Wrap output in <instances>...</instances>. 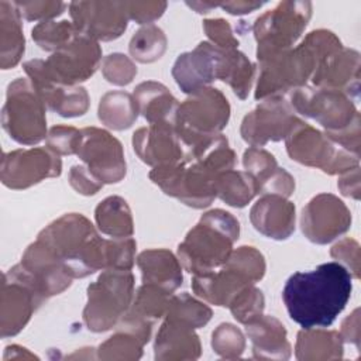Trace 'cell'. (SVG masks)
I'll return each mask as SVG.
<instances>
[{"label":"cell","mask_w":361,"mask_h":361,"mask_svg":"<svg viewBox=\"0 0 361 361\" xmlns=\"http://www.w3.org/2000/svg\"><path fill=\"white\" fill-rule=\"evenodd\" d=\"M254 228L272 240H286L295 231V204L281 195H261L250 210Z\"/></svg>","instance_id":"cell-24"},{"label":"cell","mask_w":361,"mask_h":361,"mask_svg":"<svg viewBox=\"0 0 361 361\" xmlns=\"http://www.w3.org/2000/svg\"><path fill=\"white\" fill-rule=\"evenodd\" d=\"M45 300L34 292L28 285L3 274L1 281V306H0V333L1 337H13L18 334L30 322L34 312Z\"/></svg>","instance_id":"cell-20"},{"label":"cell","mask_w":361,"mask_h":361,"mask_svg":"<svg viewBox=\"0 0 361 361\" xmlns=\"http://www.w3.org/2000/svg\"><path fill=\"white\" fill-rule=\"evenodd\" d=\"M219 51V47L202 41L193 51L183 52L176 58L172 76L183 93L192 94L217 80Z\"/></svg>","instance_id":"cell-21"},{"label":"cell","mask_w":361,"mask_h":361,"mask_svg":"<svg viewBox=\"0 0 361 361\" xmlns=\"http://www.w3.org/2000/svg\"><path fill=\"white\" fill-rule=\"evenodd\" d=\"M76 155L103 185L118 183L127 173L123 145L107 130L97 127L82 128Z\"/></svg>","instance_id":"cell-16"},{"label":"cell","mask_w":361,"mask_h":361,"mask_svg":"<svg viewBox=\"0 0 361 361\" xmlns=\"http://www.w3.org/2000/svg\"><path fill=\"white\" fill-rule=\"evenodd\" d=\"M145 344L133 333L118 329L97 348L99 360H138Z\"/></svg>","instance_id":"cell-41"},{"label":"cell","mask_w":361,"mask_h":361,"mask_svg":"<svg viewBox=\"0 0 361 361\" xmlns=\"http://www.w3.org/2000/svg\"><path fill=\"white\" fill-rule=\"evenodd\" d=\"M34 358L38 360V357L35 354L30 353L27 348L17 345V344L7 345L4 350V355H3L4 361H7V360H34Z\"/></svg>","instance_id":"cell-56"},{"label":"cell","mask_w":361,"mask_h":361,"mask_svg":"<svg viewBox=\"0 0 361 361\" xmlns=\"http://www.w3.org/2000/svg\"><path fill=\"white\" fill-rule=\"evenodd\" d=\"M230 103L216 87L207 86L179 103L175 130L185 149L197 141L220 134L230 120Z\"/></svg>","instance_id":"cell-8"},{"label":"cell","mask_w":361,"mask_h":361,"mask_svg":"<svg viewBox=\"0 0 361 361\" xmlns=\"http://www.w3.org/2000/svg\"><path fill=\"white\" fill-rule=\"evenodd\" d=\"M264 307L265 298L262 292L255 286V283L243 288L228 305L233 317L243 324H247L261 316Z\"/></svg>","instance_id":"cell-43"},{"label":"cell","mask_w":361,"mask_h":361,"mask_svg":"<svg viewBox=\"0 0 361 361\" xmlns=\"http://www.w3.org/2000/svg\"><path fill=\"white\" fill-rule=\"evenodd\" d=\"M216 193L226 204L243 209L258 195V186L248 172L228 169L219 175Z\"/></svg>","instance_id":"cell-36"},{"label":"cell","mask_w":361,"mask_h":361,"mask_svg":"<svg viewBox=\"0 0 361 361\" xmlns=\"http://www.w3.org/2000/svg\"><path fill=\"white\" fill-rule=\"evenodd\" d=\"M312 17L310 1H281L261 14L254 25L257 56L293 48Z\"/></svg>","instance_id":"cell-10"},{"label":"cell","mask_w":361,"mask_h":361,"mask_svg":"<svg viewBox=\"0 0 361 361\" xmlns=\"http://www.w3.org/2000/svg\"><path fill=\"white\" fill-rule=\"evenodd\" d=\"M223 267L233 269L251 283L261 281L267 269L264 255L252 245H241L233 250Z\"/></svg>","instance_id":"cell-42"},{"label":"cell","mask_w":361,"mask_h":361,"mask_svg":"<svg viewBox=\"0 0 361 361\" xmlns=\"http://www.w3.org/2000/svg\"><path fill=\"white\" fill-rule=\"evenodd\" d=\"M238 235L240 223L231 213L223 209L209 210L178 245V259L193 275L216 271L230 257Z\"/></svg>","instance_id":"cell-4"},{"label":"cell","mask_w":361,"mask_h":361,"mask_svg":"<svg viewBox=\"0 0 361 361\" xmlns=\"http://www.w3.org/2000/svg\"><path fill=\"white\" fill-rule=\"evenodd\" d=\"M247 285L252 283L224 267L207 274L193 275L192 279V290L197 298L221 307H228L233 298Z\"/></svg>","instance_id":"cell-30"},{"label":"cell","mask_w":361,"mask_h":361,"mask_svg":"<svg viewBox=\"0 0 361 361\" xmlns=\"http://www.w3.org/2000/svg\"><path fill=\"white\" fill-rule=\"evenodd\" d=\"M168 39L165 32L154 24L141 27L130 39L128 52L140 63H152L166 51Z\"/></svg>","instance_id":"cell-39"},{"label":"cell","mask_w":361,"mask_h":361,"mask_svg":"<svg viewBox=\"0 0 361 361\" xmlns=\"http://www.w3.org/2000/svg\"><path fill=\"white\" fill-rule=\"evenodd\" d=\"M47 107L28 78H17L7 86L1 110L3 130L18 144L35 145L47 138Z\"/></svg>","instance_id":"cell-7"},{"label":"cell","mask_w":361,"mask_h":361,"mask_svg":"<svg viewBox=\"0 0 361 361\" xmlns=\"http://www.w3.org/2000/svg\"><path fill=\"white\" fill-rule=\"evenodd\" d=\"M330 255L344 265L353 278H360V244L350 237H345L336 243L331 250Z\"/></svg>","instance_id":"cell-48"},{"label":"cell","mask_w":361,"mask_h":361,"mask_svg":"<svg viewBox=\"0 0 361 361\" xmlns=\"http://www.w3.org/2000/svg\"><path fill=\"white\" fill-rule=\"evenodd\" d=\"M100 62L102 48L99 42L79 32L69 44L52 52L44 61V66L54 82L78 86L94 75Z\"/></svg>","instance_id":"cell-15"},{"label":"cell","mask_w":361,"mask_h":361,"mask_svg":"<svg viewBox=\"0 0 361 361\" xmlns=\"http://www.w3.org/2000/svg\"><path fill=\"white\" fill-rule=\"evenodd\" d=\"M78 30L75 28L73 23L68 20L62 21H42L38 23L32 30H31V37L34 42L44 51L55 52L69 44L76 35Z\"/></svg>","instance_id":"cell-40"},{"label":"cell","mask_w":361,"mask_h":361,"mask_svg":"<svg viewBox=\"0 0 361 361\" xmlns=\"http://www.w3.org/2000/svg\"><path fill=\"white\" fill-rule=\"evenodd\" d=\"M61 172V155L48 147L20 148L3 152L1 157V183L14 190L31 188L48 178H56Z\"/></svg>","instance_id":"cell-14"},{"label":"cell","mask_w":361,"mask_h":361,"mask_svg":"<svg viewBox=\"0 0 361 361\" xmlns=\"http://www.w3.org/2000/svg\"><path fill=\"white\" fill-rule=\"evenodd\" d=\"M94 220L102 234L111 238L133 237L134 221L131 209L120 196L103 199L94 209Z\"/></svg>","instance_id":"cell-34"},{"label":"cell","mask_w":361,"mask_h":361,"mask_svg":"<svg viewBox=\"0 0 361 361\" xmlns=\"http://www.w3.org/2000/svg\"><path fill=\"white\" fill-rule=\"evenodd\" d=\"M133 148L147 165L159 166L183 158L185 147L173 124H149L133 134Z\"/></svg>","instance_id":"cell-23"},{"label":"cell","mask_w":361,"mask_h":361,"mask_svg":"<svg viewBox=\"0 0 361 361\" xmlns=\"http://www.w3.org/2000/svg\"><path fill=\"white\" fill-rule=\"evenodd\" d=\"M200 354L202 344L199 336L195 333V329L169 319L164 320L154 343L155 360H197Z\"/></svg>","instance_id":"cell-26"},{"label":"cell","mask_w":361,"mask_h":361,"mask_svg":"<svg viewBox=\"0 0 361 361\" xmlns=\"http://www.w3.org/2000/svg\"><path fill=\"white\" fill-rule=\"evenodd\" d=\"M360 54L355 49L343 47L319 62L312 75V82L316 87L344 92L357 102L360 94Z\"/></svg>","instance_id":"cell-22"},{"label":"cell","mask_w":361,"mask_h":361,"mask_svg":"<svg viewBox=\"0 0 361 361\" xmlns=\"http://www.w3.org/2000/svg\"><path fill=\"white\" fill-rule=\"evenodd\" d=\"M102 73L109 83L126 86L135 78L137 66L130 56L120 52H113L104 56L102 62Z\"/></svg>","instance_id":"cell-45"},{"label":"cell","mask_w":361,"mask_h":361,"mask_svg":"<svg viewBox=\"0 0 361 361\" xmlns=\"http://www.w3.org/2000/svg\"><path fill=\"white\" fill-rule=\"evenodd\" d=\"M243 166L257 182L258 195H281L289 197L295 192V179L278 166L275 157L261 147H250L243 154Z\"/></svg>","instance_id":"cell-25"},{"label":"cell","mask_w":361,"mask_h":361,"mask_svg":"<svg viewBox=\"0 0 361 361\" xmlns=\"http://www.w3.org/2000/svg\"><path fill=\"white\" fill-rule=\"evenodd\" d=\"M21 17L27 21H49L61 16L66 7L62 1H14Z\"/></svg>","instance_id":"cell-47"},{"label":"cell","mask_w":361,"mask_h":361,"mask_svg":"<svg viewBox=\"0 0 361 361\" xmlns=\"http://www.w3.org/2000/svg\"><path fill=\"white\" fill-rule=\"evenodd\" d=\"M285 96L295 113L317 121L327 133L347 127L360 114L355 100L334 89L305 85Z\"/></svg>","instance_id":"cell-11"},{"label":"cell","mask_w":361,"mask_h":361,"mask_svg":"<svg viewBox=\"0 0 361 361\" xmlns=\"http://www.w3.org/2000/svg\"><path fill=\"white\" fill-rule=\"evenodd\" d=\"M337 186L343 196L358 200L360 199V165L341 173Z\"/></svg>","instance_id":"cell-54"},{"label":"cell","mask_w":361,"mask_h":361,"mask_svg":"<svg viewBox=\"0 0 361 361\" xmlns=\"http://www.w3.org/2000/svg\"><path fill=\"white\" fill-rule=\"evenodd\" d=\"M255 78V66L238 49H221L217 56V80L227 83L234 94L244 100L248 97Z\"/></svg>","instance_id":"cell-33"},{"label":"cell","mask_w":361,"mask_h":361,"mask_svg":"<svg viewBox=\"0 0 361 361\" xmlns=\"http://www.w3.org/2000/svg\"><path fill=\"white\" fill-rule=\"evenodd\" d=\"M299 120L286 96L275 94L259 100L258 106L244 116L240 134L251 147H264L269 141L285 140Z\"/></svg>","instance_id":"cell-13"},{"label":"cell","mask_w":361,"mask_h":361,"mask_svg":"<svg viewBox=\"0 0 361 361\" xmlns=\"http://www.w3.org/2000/svg\"><path fill=\"white\" fill-rule=\"evenodd\" d=\"M258 75L255 100L275 94H286L305 86L322 61L317 52L302 39L295 48L257 56Z\"/></svg>","instance_id":"cell-5"},{"label":"cell","mask_w":361,"mask_h":361,"mask_svg":"<svg viewBox=\"0 0 361 361\" xmlns=\"http://www.w3.org/2000/svg\"><path fill=\"white\" fill-rule=\"evenodd\" d=\"M69 14L78 32L99 41H113L127 30L126 1H73Z\"/></svg>","instance_id":"cell-18"},{"label":"cell","mask_w":361,"mask_h":361,"mask_svg":"<svg viewBox=\"0 0 361 361\" xmlns=\"http://www.w3.org/2000/svg\"><path fill=\"white\" fill-rule=\"evenodd\" d=\"M245 333L252 343L254 358L288 360L292 354L286 329L274 316H258L245 324Z\"/></svg>","instance_id":"cell-27"},{"label":"cell","mask_w":361,"mask_h":361,"mask_svg":"<svg viewBox=\"0 0 361 361\" xmlns=\"http://www.w3.org/2000/svg\"><path fill=\"white\" fill-rule=\"evenodd\" d=\"M138 106L131 93L110 90L99 102L97 117L106 127L121 131L130 128L138 117Z\"/></svg>","instance_id":"cell-35"},{"label":"cell","mask_w":361,"mask_h":361,"mask_svg":"<svg viewBox=\"0 0 361 361\" xmlns=\"http://www.w3.org/2000/svg\"><path fill=\"white\" fill-rule=\"evenodd\" d=\"M264 3L259 1H226L220 3L219 7H221L224 11L233 16H243V14H250L258 8H261Z\"/></svg>","instance_id":"cell-55"},{"label":"cell","mask_w":361,"mask_h":361,"mask_svg":"<svg viewBox=\"0 0 361 361\" xmlns=\"http://www.w3.org/2000/svg\"><path fill=\"white\" fill-rule=\"evenodd\" d=\"M63 264L72 278H86L110 265L111 238H103L87 217L66 213L49 223L38 238Z\"/></svg>","instance_id":"cell-3"},{"label":"cell","mask_w":361,"mask_h":361,"mask_svg":"<svg viewBox=\"0 0 361 361\" xmlns=\"http://www.w3.org/2000/svg\"><path fill=\"white\" fill-rule=\"evenodd\" d=\"M24 72L39 94L45 107L61 117L72 118L83 116L90 106V97L83 86H66L54 82L45 72L44 59L24 62Z\"/></svg>","instance_id":"cell-19"},{"label":"cell","mask_w":361,"mask_h":361,"mask_svg":"<svg viewBox=\"0 0 361 361\" xmlns=\"http://www.w3.org/2000/svg\"><path fill=\"white\" fill-rule=\"evenodd\" d=\"M140 114L149 124H173L179 102L169 89L155 80H145L135 86L133 93Z\"/></svg>","instance_id":"cell-29"},{"label":"cell","mask_w":361,"mask_h":361,"mask_svg":"<svg viewBox=\"0 0 361 361\" xmlns=\"http://www.w3.org/2000/svg\"><path fill=\"white\" fill-rule=\"evenodd\" d=\"M21 18L14 1H0V66L4 71L14 68L25 51Z\"/></svg>","instance_id":"cell-32"},{"label":"cell","mask_w":361,"mask_h":361,"mask_svg":"<svg viewBox=\"0 0 361 361\" xmlns=\"http://www.w3.org/2000/svg\"><path fill=\"white\" fill-rule=\"evenodd\" d=\"M343 344L344 341L337 330L302 329L296 337L295 357L300 361L341 360Z\"/></svg>","instance_id":"cell-31"},{"label":"cell","mask_w":361,"mask_h":361,"mask_svg":"<svg viewBox=\"0 0 361 361\" xmlns=\"http://www.w3.org/2000/svg\"><path fill=\"white\" fill-rule=\"evenodd\" d=\"M338 333L344 343L354 344L360 348V309H354L353 313L343 320Z\"/></svg>","instance_id":"cell-53"},{"label":"cell","mask_w":361,"mask_h":361,"mask_svg":"<svg viewBox=\"0 0 361 361\" xmlns=\"http://www.w3.org/2000/svg\"><path fill=\"white\" fill-rule=\"evenodd\" d=\"M360 124H361V118L360 114L353 120L351 124H348L347 127L337 130V131H324V134L338 147H341L343 149L358 155L360 157Z\"/></svg>","instance_id":"cell-52"},{"label":"cell","mask_w":361,"mask_h":361,"mask_svg":"<svg viewBox=\"0 0 361 361\" xmlns=\"http://www.w3.org/2000/svg\"><path fill=\"white\" fill-rule=\"evenodd\" d=\"M235 152L226 135L206 137L185 149L182 159L154 166L149 179L161 190L193 209H204L217 197L216 182L221 172L234 169Z\"/></svg>","instance_id":"cell-1"},{"label":"cell","mask_w":361,"mask_h":361,"mask_svg":"<svg viewBox=\"0 0 361 361\" xmlns=\"http://www.w3.org/2000/svg\"><path fill=\"white\" fill-rule=\"evenodd\" d=\"M351 212L331 193H319L309 200L300 214V228L314 244H327L351 227Z\"/></svg>","instance_id":"cell-17"},{"label":"cell","mask_w":361,"mask_h":361,"mask_svg":"<svg viewBox=\"0 0 361 361\" xmlns=\"http://www.w3.org/2000/svg\"><path fill=\"white\" fill-rule=\"evenodd\" d=\"M203 30L209 42L221 49H237L238 39L234 37L228 21L223 18H210L203 21Z\"/></svg>","instance_id":"cell-49"},{"label":"cell","mask_w":361,"mask_h":361,"mask_svg":"<svg viewBox=\"0 0 361 361\" xmlns=\"http://www.w3.org/2000/svg\"><path fill=\"white\" fill-rule=\"evenodd\" d=\"M186 4L189 6V7H192L196 13H199V14H206V13H209L210 10H213V8H216V7H219V4L217 3H206V1H186Z\"/></svg>","instance_id":"cell-57"},{"label":"cell","mask_w":361,"mask_h":361,"mask_svg":"<svg viewBox=\"0 0 361 361\" xmlns=\"http://www.w3.org/2000/svg\"><path fill=\"white\" fill-rule=\"evenodd\" d=\"M165 1H126L128 18L137 24H151L158 20L166 10Z\"/></svg>","instance_id":"cell-50"},{"label":"cell","mask_w":361,"mask_h":361,"mask_svg":"<svg viewBox=\"0 0 361 361\" xmlns=\"http://www.w3.org/2000/svg\"><path fill=\"white\" fill-rule=\"evenodd\" d=\"M213 316V310L202 300L193 298L188 292L171 296L165 319L182 323L192 329L206 326Z\"/></svg>","instance_id":"cell-38"},{"label":"cell","mask_w":361,"mask_h":361,"mask_svg":"<svg viewBox=\"0 0 361 361\" xmlns=\"http://www.w3.org/2000/svg\"><path fill=\"white\" fill-rule=\"evenodd\" d=\"M171 296L172 292L155 285L142 283L134 293L133 303L127 313L154 324L158 319L165 316Z\"/></svg>","instance_id":"cell-37"},{"label":"cell","mask_w":361,"mask_h":361,"mask_svg":"<svg viewBox=\"0 0 361 361\" xmlns=\"http://www.w3.org/2000/svg\"><path fill=\"white\" fill-rule=\"evenodd\" d=\"M82 130L72 126H54L47 134V147L58 155H73L78 152Z\"/></svg>","instance_id":"cell-46"},{"label":"cell","mask_w":361,"mask_h":361,"mask_svg":"<svg viewBox=\"0 0 361 361\" xmlns=\"http://www.w3.org/2000/svg\"><path fill=\"white\" fill-rule=\"evenodd\" d=\"M213 351L226 360L240 358L245 350L243 331L231 323L219 324L212 333Z\"/></svg>","instance_id":"cell-44"},{"label":"cell","mask_w":361,"mask_h":361,"mask_svg":"<svg viewBox=\"0 0 361 361\" xmlns=\"http://www.w3.org/2000/svg\"><path fill=\"white\" fill-rule=\"evenodd\" d=\"M7 272L28 285L44 300L66 290L73 279L63 264L39 240L30 244L21 261Z\"/></svg>","instance_id":"cell-12"},{"label":"cell","mask_w":361,"mask_h":361,"mask_svg":"<svg viewBox=\"0 0 361 361\" xmlns=\"http://www.w3.org/2000/svg\"><path fill=\"white\" fill-rule=\"evenodd\" d=\"M353 292V276L337 261L312 271L295 272L285 282L282 299L289 317L302 329L327 327L344 310Z\"/></svg>","instance_id":"cell-2"},{"label":"cell","mask_w":361,"mask_h":361,"mask_svg":"<svg viewBox=\"0 0 361 361\" xmlns=\"http://www.w3.org/2000/svg\"><path fill=\"white\" fill-rule=\"evenodd\" d=\"M290 159L324 173L338 175L360 165V157L334 144L324 133L299 120L285 138Z\"/></svg>","instance_id":"cell-9"},{"label":"cell","mask_w":361,"mask_h":361,"mask_svg":"<svg viewBox=\"0 0 361 361\" xmlns=\"http://www.w3.org/2000/svg\"><path fill=\"white\" fill-rule=\"evenodd\" d=\"M137 265L141 271L142 283L155 285L172 293L182 285V265L169 250H145L138 254Z\"/></svg>","instance_id":"cell-28"},{"label":"cell","mask_w":361,"mask_h":361,"mask_svg":"<svg viewBox=\"0 0 361 361\" xmlns=\"http://www.w3.org/2000/svg\"><path fill=\"white\" fill-rule=\"evenodd\" d=\"M71 186L83 196H93L102 188L103 183L89 171L86 165H73L69 171Z\"/></svg>","instance_id":"cell-51"},{"label":"cell","mask_w":361,"mask_h":361,"mask_svg":"<svg viewBox=\"0 0 361 361\" xmlns=\"http://www.w3.org/2000/svg\"><path fill=\"white\" fill-rule=\"evenodd\" d=\"M134 299V275L128 269H104L87 286L83 323L93 333L117 327Z\"/></svg>","instance_id":"cell-6"}]
</instances>
